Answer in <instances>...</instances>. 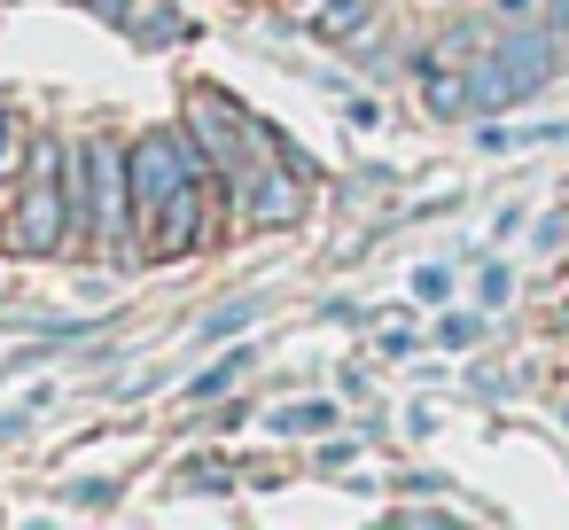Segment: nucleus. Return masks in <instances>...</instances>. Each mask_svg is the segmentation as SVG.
Listing matches in <instances>:
<instances>
[{
    "label": "nucleus",
    "instance_id": "nucleus-11",
    "mask_svg": "<svg viewBox=\"0 0 569 530\" xmlns=\"http://www.w3.org/2000/svg\"><path fill=\"white\" fill-rule=\"evenodd\" d=\"M172 483H180V491H234V468H227V460H188Z\"/></svg>",
    "mask_w": 569,
    "mask_h": 530
},
{
    "label": "nucleus",
    "instance_id": "nucleus-7",
    "mask_svg": "<svg viewBox=\"0 0 569 530\" xmlns=\"http://www.w3.org/2000/svg\"><path fill=\"white\" fill-rule=\"evenodd\" d=\"M126 24H133V40H141V48H157V40H180V32H188L172 9H157V0H133V17H126Z\"/></svg>",
    "mask_w": 569,
    "mask_h": 530
},
{
    "label": "nucleus",
    "instance_id": "nucleus-17",
    "mask_svg": "<svg viewBox=\"0 0 569 530\" xmlns=\"http://www.w3.org/2000/svg\"><path fill=\"white\" fill-rule=\"evenodd\" d=\"M17 149H24V141H17V118H9V110H0V180H9V172H17Z\"/></svg>",
    "mask_w": 569,
    "mask_h": 530
},
{
    "label": "nucleus",
    "instance_id": "nucleus-19",
    "mask_svg": "<svg viewBox=\"0 0 569 530\" xmlns=\"http://www.w3.org/2000/svg\"><path fill=\"white\" fill-rule=\"evenodd\" d=\"M476 297H483V304H499V297H507V266H483V281H476Z\"/></svg>",
    "mask_w": 569,
    "mask_h": 530
},
{
    "label": "nucleus",
    "instance_id": "nucleus-16",
    "mask_svg": "<svg viewBox=\"0 0 569 530\" xmlns=\"http://www.w3.org/2000/svg\"><path fill=\"white\" fill-rule=\"evenodd\" d=\"M538 24H546V32H553V48L569 56V0H546V17H538Z\"/></svg>",
    "mask_w": 569,
    "mask_h": 530
},
{
    "label": "nucleus",
    "instance_id": "nucleus-3",
    "mask_svg": "<svg viewBox=\"0 0 569 530\" xmlns=\"http://www.w3.org/2000/svg\"><path fill=\"white\" fill-rule=\"evenodd\" d=\"M63 164H71L63 141H40V149H32V172H24L17 211H9V250H24V258L63 250V234H71V211H63L71 180H63Z\"/></svg>",
    "mask_w": 569,
    "mask_h": 530
},
{
    "label": "nucleus",
    "instance_id": "nucleus-18",
    "mask_svg": "<svg viewBox=\"0 0 569 530\" xmlns=\"http://www.w3.org/2000/svg\"><path fill=\"white\" fill-rule=\"evenodd\" d=\"M445 289H452L445 266H421V273H413V297H445Z\"/></svg>",
    "mask_w": 569,
    "mask_h": 530
},
{
    "label": "nucleus",
    "instance_id": "nucleus-6",
    "mask_svg": "<svg viewBox=\"0 0 569 530\" xmlns=\"http://www.w3.org/2000/svg\"><path fill=\"white\" fill-rule=\"evenodd\" d=\"M297 17H305V32H320V40H351V32L375 17V0H297Z\"/></svg>",
    "mask_w": 569,
    "mask_h": 530
},
{
    "label": "nucleus",
    "instance_id": "nucleus-8",
    "mask_svg": "<svg viewBox=\"0 0 569 530\" xmlns=\"http://www.w3.org/2000/svg\"><path fill=\"white\" fill-rule=\"evenodd\" d=\"M273 429H281V437H312V429H336V406H328V398L281 406V413H273Z\"/></svg>",
    "mask_w": 569,
    "mask_h": 530
},
{
    "label": "nucleus",
    "instance_id": "nucleus-21",
    "mask_svg": "<svg viewBox=\"0 0 569 530\" xmlns=\"http://www.w3.org/2000/svg\"><path fill=\"white\" fill-rule=\"evenodd\" d=\"M491 9H499V17H515V24H530V17H538V0H491Z\"/></svg>",
    "mask_w": 569,
    "mask_h": 530
},
{
    "label": "nucleus",
    "instance_id": "nucleus-5",
    "mask_svg": "<svg viewBox=\"0 0 569 530\" xmlns=\"http://www.w3.org/2000/svg\"><path fill=\"white\" fill-rule=\"evenodd\" d=\"M413 79H421V102H429V118H468V110H476V87H468V71H460V63H437V56H421V63H413Z\"/></svg>",
    "mask_w": 569,
    "mask_h": 530
},
{
    "label": "nucleus",
    "instance_id": "nucleus-14",
    "mask_svg": "<svg viewBox=\"0 0 569 530\" xmlns=\"http://www.w3.org/2000/svg\"><path fill=\"white\" fill-rule=\"evenodd\" d=\"M476 336H483V320H476V312H452V320L437 328V343H445V351H468Z\"/></svg>",
    "mask_w": 569,
    "mask_h": 530
},
{
    "label": "nucleus",
    "instance_id": "nucleus-20",
    "mask_svg": "<svg viewBox=\"0 0 569 530\" xmlns=\"http://www.w3.org/2000/svg\"><path fill=\"white\" fill-rule=\"evenodd\" d=\"M561 234H569V219L553 211V219H538V250H561Z\"/></svg>",
    "mask_w": 569,
    "mask_h": 530
},
{
    "label": "nucleus",
    "instance_id": "nucleus-2",
    "mask_svg": "<svg viewBox=\"0 0 569 530\" xmlns=\"http://www.w3.org/2000/svg\"><path fill=\"white\" fill-rule=\"evenodd\" d=\"M569 56L553 48V32L546 24H522V32H507V40H491L476 63H468V87H476V110H507V102H522V94H538L553 71H561Z\"/></svg>",
    "mask_w": 569,
    "mask_h": 530
},
{
    "label": "nucleus",
    "instance_id": "nucleus-12",
    "mask_svg": "<svg viewBox=\"0 0 569 530\" xmlns=\"http://www.w3.org/2000/svg\"><path fill=\"white\" fill-rule=\"evenodd\" d=\"M48 398H56V390H48V382H32V390H24V406H9V413H0V444H9V437H24V429H32V413H48Z\"/></svg>",
    "mask_w": 569,
    "mask_h": 530
},
{
    "label": "nucleus",
    "instance_id": "nucleus-9",
    "mask_svg": "<svg viewBox=\"0 0 569 530\" xmlns=\"http://www.w3.org/2000/svg\"><path fill=\"white\" fill-rule=\"evenodd\" d=\"M483 48H491V40H483V24H452V32H445V40H437L429 56H437V63H460V71H468V63H476Z\"/></svg>",
    "mask_w": 569,
    "mask_h": 530
},
{
    "label": "nucleus",
    "instance_id": "nucleus-10",
    "mask_svg": "<svg viewBox=\"0 0 569 530\" xmlns=\"http://www.w3.org/2000/svg\"><path fill=\"white\" fill-rule=\"evenodd\" d=\"M242 367H250V351H227V359H211V367H203V374L188 382V398H219V390H227V382H234Z\"/></svg>",
    "mask_w": 569,
    "mask_h": 530
},
{
    "label": "nucleus",
    "instance_id": "nucleus-15",
    "mask_svg": "<svg viewBox=\"0 0 569 530\" xmlns=\"http://www.w3.org/2000/svg\"><path fill=\"white\" fill-rule=\"evenodd\" d=\"M63 499H71V507H118V483H110V476H87V483H71Z\"/></svg>",
    "mask_w": 569,
    "mask_h": 530
},
{
    "label": "nucleus",
    "instance_id": "nucleus-4",
    "mask_svg": "<svg viewBox=\"0 0 569 530\" xmlns=\"http://www.w3.org/2000/svg\"><path fill=\"white\" fill-rule=\"evenodd\" d=\"M141 242H149V258H180V250H196V242H203V180L172 188L164 211L141 227Z\"/></svg>",
    "mask_w": 569,
    "mask_h": 530
},
{
    "label": "nucleus",
    "instance_id": "nucleus-22",
    "mask_svg": "<svg viewBox=\"0 0 569 530\" xmlns=\"http://www.w3.org/2000/svg\"><path fill=\"white\" fill-rule=\"evenodd\" d=\"M87 9H94V17H110V24H126V17H133V0H87Z\"/></svg>",
    "mask_w": 569,
    "mask_h": 530
},
{
    "label": "nucleus",
    "instance_id": "nucleus-13",
    "mask_svg": "<svg viewBox=\"0 0 569 530\" xmlns=\"http://www.w3.org/2000/svg\"><path fill=\"white\" fill-rule=\"evenodd\" d=\"M250 320H258V304H250V297H234V304H219V312L203 320V343H219V336H234V328H250Z\"/></svg>",
    "mask_w": 569,
    "mask_h": 530
},
{
    "label": "nucleus",
    "instance_id": "nucleus-1",
    "mask_svg": "<svg viewBox=\"0 0 569 530\" xmlns=\"http://www.w3.org/2000/svg\"><path fill=\"white\" fill-rule=\"evenodd\" d=\"M126 219H133V172H126V149L87 141V149H79V180H71V234L94 242V250H118V242H126Z\"/></svg>",
    "mask_w": 569,
    "mask_h": 530
}]
</instances>
